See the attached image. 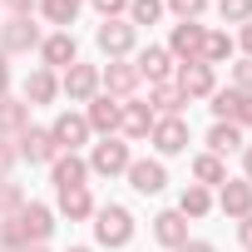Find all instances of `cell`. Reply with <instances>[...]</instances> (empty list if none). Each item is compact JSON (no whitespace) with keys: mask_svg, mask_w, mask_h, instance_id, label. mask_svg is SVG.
Instances as JSON below:
<instances>
[{"mask_svg":"<svg viewBox=\"0 0 252 252\" xmlns=\"http://www.w3.org/2000/svg\"><path fill=\"white\" fill-rule=\"evenodd\" d=\"M55 232V218L45 203H25L15 218L0 222V247H30V242H45Z\"/></svg>","mask_w":252,"mask_h":252,"instance_id":"1","label":"cell"},{"mask_svg":"<svg viewBox=\"0 0 252 252\" xmlns=\"http://www.w3.org/2000/svg\"><path fill=\"white\" fill-rule=\"evenodd\" d=\"M94 218H99V222H94V237H99L104 247H129V237H134V218H129V208L109 203V208H99Z\"/></svg>","mask_w":252,"mask_h":252,"instance_id":"2","label":"cell"},{"mask_svg":"<svg viewBox=\"0 0 252 252\" xmlns=\"http://www.w3.org/2000/svg\"><path fill=\"white\" fill-rule=\"evenodd\" d=\"M213 114H218V124H252V94H242V89H222V94H213Z\"/></svg>","mask_w":252,"mask_h":252,"instance_id":"3","label":"cell"},{"mask_svg":"<svg viewBox=\"0 0 252 252\" xmlns=\"http://www.w3.org/2000/svg\"><path fill=\"white\" fill-rule=\"evenodd\" d=\"M124 173H129L134 193H163V183H168V173H163V163H158V158H134Z\"/></svg>","mask_w":252,"mask_h":252,"instance_id":"4","label":"cell"},{"mask_svg":"<svg viewBox=\"0 0 252 252\" xmlns=\"http://www.w3.org/2000/svg\"><path fill=\"white\" fill-rule=\"evenodd\" d=\"M50 139H55V149H69V154H74V149L89 139V119H84V114H60L55 129H50Z\"/></svg>","mask_w":252,"mask_h":252,"instance_id":"5","label":"cell"},{"mask_svg":"<svg viewBox=\"0 0 252 252\" xmlns=\"http://www.w3.org/2000/svg\"><path fill=\"white\" fill-rule=\"evenodd\" d=\"M40 45V30L30 25V15H15V20H5V25H0V50H35Z\"/></svg>","mask_w":252,"mask_h":252,"instance_id":"6","label":"cell"},{"mask_svg":"<svg viewBox=\"0 0 252 252\" xmlns=\"http://www.w3.org/2000/svg\"><path fill=\"white\" fill-rule=\"evenodd\" d=\"M15 154H20V158H30V163H55V158H60V149H55L50 129H25Z\"/></svg>","mask_w":252,"mask_h":252,"instance_id":"7","label":"cell"},{"mask_svg":"<svg viewBox=\"0 0 252 252\" xmlns=\"http://www.w3.org/2000/svg\"><path fill=\"white\" fill-rule=\"evenodd\" d=\"M134 35H139V30H134L129 20H104V25H99V50H104V55H129V50H134Z\"/></svg>","mask_w":252,"mask_h":252,"instance_id":"8","label":"cell"},{"mask_svg":"<svg viewBox=\"0 0 252 252\" xmlns=\"http://www.w3.org/2000/svg\"><path fill=\"white\" fill-rule=\"evenodd\" d=\"M154 144L158 154H183L188 149V124L173 114V119H154Z\"/></svg>","mask_w":252,"mask_h":252,"instance_id":"9","label":"cell"},{"mask_svg":"<svg viewBox=\"0 0 252 252\" xmlns=\"http://www.w3.org/2000/svg\"><path fill=\"white\" fill-rule=\"evenodd\" d=\"M134 158H129V144H119V139H104L99 149H94V158H89V168L94 173H124Z\"/></svg>","mask_w":252,"mask_h":252,"instance_id":"10","label":"cell"},{"mask_svg":"<svg viewBox=\"0 0 252 252\" xmlns=\"http://www.w3.org/2000/svg\"><path fill=\"white\" fill-rule=\"evenodd\" d=\"M218 203H222V213H227V218H252V183H247V178H237V183L227 178Z\"/></svg>","mask_w":252,"mask_h":252,"instance_id":"11","label":"cell"},{"mask_svg":"<svg viewBox=\"0 0 252 252\" xmlns=\"http://www.w3.org/2000/svg\"><path fill=\"white\" fill-rule=\"evenodd\" d=\"M178 89H183V99H203V94H213V64H183V74H178Z\"/></svg>","mask_w":252,"mask_h":252,"instance_id":"12","label":"cell"},{"mask_svg":"<svg viewBox=\"0 0 252 252\" xmlns=\"http://www.w3.org/2000/svg\"><path fill=\"white\" fill-rule=\"evenodd\" d=\"M94 89H99V69H94V64H69V74H64V94H69L74 104H84Z\"/></svg>","mask_w":252,"mask_h":252,"instance_id":"13","label":"cell"},{"mask_svg":"<svg viewBox=\"0 0 252 252\" xmlns=\"http://www.w3.org/2000/svg\"><path fill=\"white\" fill-rule=\"evenodd\" d=\"M203 35H208L203 25H178V30H173V40H168V55H183V60L193 64V60L203 55Z\"/></svg>","mask_w":252,"mask_h":252,"instance_id":"14","label":"cell"},{"mask_svg":"<svg viewBox=\"0 0 252 252\" xmlns=\"http://www.w3.org/2000/svg\"><path fill=\"white\" fill-rule=\"evenodd\" d=\"M154 237H158L163 247H183V242H188L183 213H178V208H173V213H158V218H154Z\"/></svg>","mask_w":252,"mask_h":252,"instance_id":"15","label":"cell"},{"mask_svg":"<svg viewBox=\"0 0 252 252\" xmlns=\"http://www.w3.org/2000/svg\"><path fill=\"white\" fill-rule=\"evenodd\" d=\"M119 119H124V104H114V99H94V104H89V129L114 134V129H119Z\"/></svg>","mask_w":252,"mask_h":252,"instance_id":"16","label":"cell"},{"mask_svg":"<svg viewBox=\"0 0 252 252\" xmlns=\"http://www.w3.org/2000/svg\"><path fill=\"white\" fill-rule=\"evenodd\" d=\"M84 173H89V163L84 158H55V188L64 193V188H84Z\"/></svg>","mask_w":252,"mask_h":252,"instance_id":"17","label":"cell"},{"mask_svg":"<svg viewBox=\"0 0 252 252\" xmlns=\"http://www.w3.org/2000/svg\"><path fill=\"white\" fill-rule=\"evenodd\" d=\"M74 55H79V45H74L69 30H60V35L45 40V64H74Z\"/></svg>","mask_w":252,"mask_h":252,"instance_id":"18","label":"cell"},{"mask_svg":"<svg viewBox=\"0 0 252 252\" xmlns=\"http://www.w3.org/2000/svg\"><path fill=\"white\" fill-rule=\"evenodd\" d=\"M208 149L213 154H237L242 149V129H237V124H213V129H208Z\"/></svg>","mask_w":252,"mask_h":252,"instance_id":"19","label":"cell"},{"mask_svg":"<svg viewBox=\"0 0 252 252\" xmlns=\"http://www.w3.org/2000/svg\"><path fill=\"white\" fill-rule=\"evenodd\" d=\"M139 74H149L154 84H163L168 79V50H158V45H149L144 55H139V64H134Z\"/></svg>","mask_w":252,"mask_h":252,"instance_id":"20","label":"cell"},{"mask_svg":"<svg viewBox=\"0 0 252 252\" xmlns=\"http://www.w3.org/2000/svg\"><path fill=\"white\" fill-rule=\"evenodd\" d=\"M55 89H60V84H55V74H50V69H35V74L25 79V99H30V104H50V99H55Z\"/></svg>","mask_w":252,"mask_h":252,"instance_id":"21","label":"cell"},{"mask_svg":"<svg viewBox=\"0 0 252 252\" xmlns=\"http://www.w3.org/2000/svg\"><path fill=\"white\" fill-rule=\"evenodd\" d=\"M193 178H198V188H208V183H227V168H222L218 154H203V158H193Z\"/></svg>","mask_w":252,"mask_h":252,"instance_id":"22","label":"cell"},{"mask_svg":"<svg viewBox=\"0 0 252 252\" xmlns=\"http://www.w3.org/2000/svg\"><path fill=\"white\" fill-rule=\"evenodd\" d=\"M60 213H64V218H89V213H94L89 188H64V193H60Z\"/></svg>","mask_w":252,"mask_h":252,"instance_id":"23","label":"cell"},{"mask_svg":"<svg viewBox=\"0 0 252 252\" xmlns=\"http://www.w3.org/2000/svg\"><path fill=\"white\" fill-rule=\"evenodd\" d=\"M119 124H124L134 139H139V134H154V114H149V104H124V119H119Z\"/></svg>","mask_w":252,"mask_h":252,"instance_id":"24","label":"cell"},{"mask_svg":"<svg viewBox=\"0 0 252 252\" xmlns=\"http://www.w3.org/2000/svg\"><path fill=\"white\" fill-rule=\"evenodd\" d=\"M208 208H213V198H208V188H198V183H188V188H183V198H178V213H183V218H203Z\"/></svg>","mask_w":252,"mask_h":252,"instance_id":"25","label":"cell"},{"mask_svg":"<svg viewBox=\"0 0 252 252\" xmlns=\"http://www.w3.org/2000/svg\"><path fill=\"white\" fill-rule=\"evenodd\" d=\"M104 84H109V94H129V89L139 84V69H134V64H109V69H104Z\"/></svg>","mask_w":252,"mask_h":252,"instance_id":"26","label":"cell"},{"mask_svg":"<svg viewBox=\"0 0 252 252\" xmlns=\"http://www.w3.org/2000/svg\"><path fill=\"white\" fill-rule=\"evenodd\" d=\"M227 55H232V40H227L222 30L203 35V55H198V64H218V60H227Z\"/></svg>","mask_w":252,"mask_h":252,"instance_id":"27","label":"cell"},{"mask_svg":"<svg viewBox=\"0 0 252 252\" xmlns=\"http://www.w3.org/2000/svg\"><path fill=\"white\" fill-rule=\"evenodd\" d=\"M129 15H134V20H129L134 30H139V25H154V20L163 15V0H129Z\"/></svg>","mask_w":252,"mask_h":252,"instance_id":"28","label":"cell"},{"mask_svg":"<svg viewBox=\"0 0 252 252\" xmlns=\"http://www.w3.org/2000/svg\"><path fill=\"white\" fill-rule=\"evenodd\" d=\"M154 104H158V109L173 119V114H178L188 99H183V89H178V84H158V89H154Z\"/></svg>","mask_w":252,"mask_h":252,"instance_id":"29","label":"cell"},{"mask_svg":"<svg viewBox=\"0 0 252 252\" xmlns=\"http://www.w3.org/2000/svg\"><path fill=\"white\" fill-rule=\"evenodd\" d=\"M79 5H84V0H45V15H50L55 25H74Z\"/></svg>","mask_w":252,"mask_h":252,"instance_id":"30","label":"cell"},{"mask_svg":"<svg viewBox=\"0 0 252 252\" xmlns=\"http://www.w3.org/2000/svg\"><path fill=\"white\" fill-rule=\"evenodd\" d=\"M25 119H30V109H25V104H15V99H0V129H20Z\"/></svg>","mask_w":252,"mask_h":252,"instance_id":"31","label":"cell"},{"mask_svg":"<svg viewBox=\"0 0 252 252\" xmlns=\"http://www.w3.org/2000/svg\"><path fill=\"white\" fill-rule=\"evenodd\" d=\"M218 10H222V20H252V0H218Z\"/></svg>","mask_w":252,"mask_h":252,"instance_id":"32","label":"cell"},{"mask_svg":"<svg viewBox=\"0 0 252 252\" xmlns=\"http://www.w3.org/2000/svg\"><path fill=\"white\" fill-rule=\"evenodd\" d=\"M20 183H10V178H0V213H10V208H20Z\"/></svg>","mask_w":252,"mask_h":252,"instance_id":"33","label":"cell"},{"mask_svg":"<svg viewBox=\"0 0 252 252\" xmlns=\"http://www.w3.org/2000/svg\"><path fill=\"white\" fill-rule=\"evenodd\" d=\"M232 79H237V89H242V94H252V60L232 64Z\"/></svg>","mask_w":252,"mask_h":252,"instance_id":"34","label":"cell"},{"mask_svg":"<svg viewBox=\"0 0 252 252\" xmlns=\"http://www.w3.org/2000/svg\"><path fill=\"white\" fill-rule=\"evenodd\" d=\"M168 5H173V10L188 20V15H203V10H208V0H168Z\"/></svg>","mask_w":252,"mask_h":252,"instance_id":"35","label":"cell"},{"mask_svg":"<svg viewBox=\"0 0 252 252\" xmlns=\"http://www.w3.org/2000/svg\"><path fill=\"white\" fill-rule=\"evenodd\" d=\"M124 5H129V0H94V10H99V15H104V20H109V15H114V10H124Z\"/></svg>","mask_w":252,"mask_h":252,"instance_id":"36","label":"cell"},{"mask_svg":"<svg viewBox=\"0 0 252 252\" xmlns=\"http://www.w3.org/2000/svg\"><path fill=\"white\" fill-rule=\"evenodd\" d=\"M10 168H15V149H5V144H0V178H5Z\"/></svg>","mask_w":252,"mask_h":252,"instance_id":"37","label":"cell"},{"mask_svg":"<svg viewBox=\"0 0 252 252\" xmlns=\"http://www.w3.org/2000/svg\"><path fill=\"white\" fill-rule=\"evenodd\" d=\"M237 242L252 252V218H242V227H237Z\"/></svg>","mask_w":252,"mask_h":252,"instance_id":"38","label":"cell"},{"mask_svg":"<svg viewBox=\"0 0 252 252\" xmlns=\"http://www.w3.org/2000/svg\"><path fill=\"white\" fill-rule=\"evenodd\" d=\"M178 252H218V247H213V242H183Z\"/></svg>","mask_w":252,"mask_h":252,"instance_id":"39","label":"cell"},{"mask_svg":"<svg viewBox=\"0 0 252 252\" xmlns=\"http://www.w3.org/2000/svg\"><path fill=\"white\" fill-rule=\"evenodd\" d=\"M5 5H10V10H15V15H25V10H30V5H35V0H5Z\"/></svg>","mask_w":252,"mask_h":252,"instance_id":"40","label":"cell"},{"mask_svg":"<svg viewBox=\"0 0 252 252\" xmlns=\"http://www.w3.org/2000/svg\"><path fill=\"white\" fill-rule=\"evenodd\" d=\"M5 84H10V69H5V55H0V94H5Z\"/></svg>","mask_w":252,"mask_h":252,"instance_id":"41","label":"cell"},{"mask_svg":"<svg viewBox=\"0 0 252 252\" xmlns=\"http://www.w3.org/2000/svg\"><path fill=\"white\" fill-rule=\"evenodd\" d=\"M242 45H247V55H252V20H247V30H242Z\"/></svg>","mask_w":252,"mask_h":252,"instance_id":"42","label":"cell"},{"mask_svg":"<svg viewBox=\"0 0 252 252\" xmlns=\"http://www.w3.org/2000/svg\"><path fill=\"white\" fill-rule=\"evenodd\" d=\"M242 163H247V183H252V149H247V154H242Z\"/></svg>","mask_w":252,"mask_h":252,"instance_id":"43","label":"cell"},{"mask_svg":"<svg viewBox=\"0 0 252 252\" xmlns=\"http://www.w3.org/2000/svg\"><path fill=\"white\" fill-rule=\"evenodd\" d=\"M25 252H45V247H25Z\"/></svg>","mask_w":252,"mask_h":252,"instance_id":"44","label":"cell"},{"mask_svg":"<svg viewBox=\"0 0 252 252\" xmlns=\"http://www.w3.org/2000/svg\"><path fill=\"white\" fill-rule=\"evenodd\" d=\"M69 252H89V247H69Z\"/></svg>","mask_w":252,"mask_h":252,"instance_id":"45","label":"cell"}]
</instances>
